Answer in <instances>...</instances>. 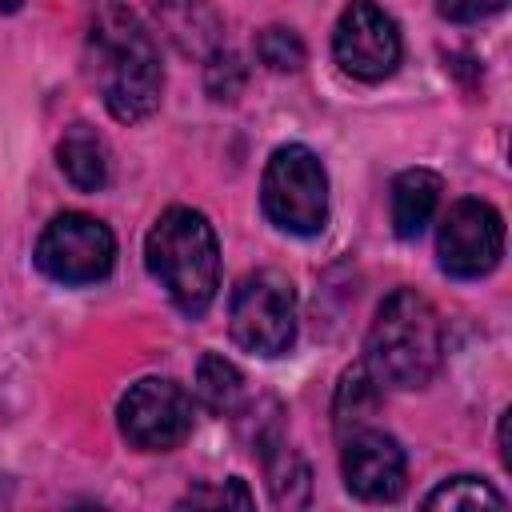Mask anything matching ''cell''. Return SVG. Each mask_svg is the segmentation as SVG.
Returning a JSON list of instances; mask_svg holds the SVG:
<instances>
[{"mask_svg": "<svg viewBox=\"0 0 512 512\" xmlns=\"http://www.w3.org/2000/svg\"><path fill=\"white\" fill-rule=\"evenodd\" d=\"M84 64L104 100V108L120 124H136L156 112L164 92L160 48L144 20L120 0H100L88 12L84 28Z\"/></svg>", "mask_w": 512, "mask_h": 512, "instance_id": "obj_1", "label": "cell"}, {"mask_svg": "<svg viewBox=\"0 0 512 512\" xmlns=\"http://www.w3.org/2000/svg\"><path fill=\"white\" fill-rule=\"evenodd\" d=\"M444 352V332L436 308L416 292V288H396L380 308L368 328V348H364V368L372 372L376 384L388 388H424Z\"/></svg>", "mask_w": 512, "mask_h": 512, "instance_id": "obj_2", "label": "cell"}, {"mask_svg": "<svg viewBox=\"0 0 512 512\" xmlns=\"http://www.w3.org/2000/svg\"><path fill=\"white\" fill-rule=\"evenodd\" d=\"M144 260L184 316L208 312L220 288V248L196 208H168L144 240Z\"/></svg>", "mask_w": 512, "mask_h": 512, "instance_id": "obj_3", "label": "cell"}, {"mask_svg": "<svg viewBox=\"0 0 512 512\" xmlns=\"http://www.w3.org/2000/svg\"><path fill=\"white\" fill-rule=\"evenodd\" d=\"M264 216L292 236H316L328 224V172L304 144H284L268 156L260 180Z\"/></svg>", "mask_w": 512, "mask_h": 512, "instance_id": "obj_4", "label": "cell"}, {"mask_svg": "<svg viewBox=\"0 0 512 512\" xmlns=\"http://www.w3.org/2000/svg\"><path fill=\"white\" fill-rule=\"evenodd\" d=\"M232 340L252 356H280L296 340V288L276 268H256L232 288Z\"/></svg>", "mask_w": 512, "mask_h": 512, "instance_id": "obj_5", "label": "cell"}, {"mask_svg": "<svg viewBox=\"0 0 512 512\" xmlns=\"http://www.w3.org/2000/svg\"><path fill=\"white\" fill-rule=\"evenodd\" d=\"M36 264L56 284H96L116 264V236L88 212H60L36 240Z\"/></svg>", "mask_w": 512, "mask_h": 512, "instance_id": "obj_6", "label": "cell"}, {"mask_svg": "<svg viewBox=\"0 0 512 512\" xmlns=\"http://www.w3.org/2000/svg\"><path fill=\"white\" fill-rule=\"evenodd\" d=\"M116 416H120V432L132 448L172 452L192 432V396L172 380L148 376L124 392Z\"/></svg>", "mask_w": 512, "mask_h": 512, "instance_id": "obj_7", "label": "cell"}, {"mask_svg": "<svg viewBox=\"0 0 512 512\" xmlns=\"http://www.w3.org/2000/svg\"><path fill=\"white\" fill-rule=\"evenodd\" d=\"M440 268L456 280L488 276L504 256V220L488 200H456L436 232Z\"/></svg>", "mask_w": 512, "mask_h": 512, "instance_id": "obj_8", "label": "cell"}, {"mask_svg": "<svg viewBox=\"0 0 512 512\" xmlns=\"http://www.w3.org/2000/svg\"><path fill=\"white\" fill-rule=\"evenodd\" d=\"M400 32L396 20L376 8L372 0H352L332 32V56L340 64V72L356 76V80H384L396 72L400 64Z\"/></svg>", "mask_w": 512, "mask_h": 512, "instance_id": "obj_9", "label": "cell"}, {"mask_svg": "<svg viewBox=\"0 0 512 512\" xmlns=\"http://www.w3.org/2000/svg\"><path fill=\"white\" fill-rule=\"evenodd\" d=\"M340 472L352 496L384 504L404 492V448L380 428H352L344 436Z\"/></svg>", "mask_w": 512, "mask_h": 512, "instance_id": "obj_10", "label": "cell"}, {"mask_svg": "<svg viewBox=\"0 0 512 512\" xmlns=\"http://www.w3.org/2000/svg\"><path fill=\"white\" fill-rule=\"evenodd\" d=\"M440 204V176L428 168H408L392 180V228L400 240H416Z\"/></svg>", "mask_w": 512, "mask_h": 512, "instance_id": "obj_11", "label": "cell"}, {"mask_svg": "<svg viewBox=\"0 0 512 512\" xmlns=\"http://www.w3.org/2000/svg\"><path fill=\"white\" fill-rule=\"evenodd\" d=\"M56 160H60V172L80 192H100L108 184V148H104L100 132L88 124L64 128V136L56 144Z\"/></svg>", "mask_w": 512, "mask_h": 512, "instance_id": "obj_12", "label": "cell"}, {"mask_svg": "<svg viewBox=\"0 0 512 512\" xmlns=\"http://www.w3.org/2000/svg\"><path fill=\"white\" fill-rule=\"evenodd\" d=\"M196 396L208 412L216 416H228L236 412L240 396H244V376L236 372V364H228L224 356L216 352H204L200 364H196Z\"/></svg>", "mask_w": 512, "mask_h": 512, "instance_id": "obj_13", "label": "cell"}, {"mask_svg": "<svg viewBox=\"0 0 512 512\" xmlns=\"http://www.w3.org/2000/svg\"><path fill=\"white\" fill-rule=\"evenodd\" d=\"M424 508H452V512H468V508H504V496L480 480V476H452L440 488H432L424 496Z\"/></svg>", "mask_w": 512, "mask_h": 512, "instance_id": "obj_14", "label": "cell"}, {"mask_svg": "<svg viewBox=\"0 0 512 512\" xmlns=\"http://www.w3.org/2000/svg\"><path fill=\"white\" fill-rule=\"evenodd\" d=\"M376 408V380L372 372L360 364V368H348L344 380H340V392H336V428L344 432L348 424L360 428L364 416ZM348 436V432H344Z\"/></svg>", "mask_w": 512, "mask_h": 512, "instance_id": "obj_15", "label": "cell"}, {"mask_svg": "<svg viewBox=\"0 0 512 512\" xmlns=\"http://www.w3.org/2000/svg\"><path fill=\"white\" fill-rule=\"evenodd\" d=\"M256 56L272 72H296L304 64V40L292 28H280L276 24V28H264L256 36Z\"/></svg>", "mask_w": 512, "mask_h": 512, "instance_id": "obj_16", "label": "cell"}, {"mask_svg": "<svg viewBox=\"0 0 512 512\" xmlns=\"http://www.w3.org/2000/svg\"><path fill=\"white\" fill-rule=\"evenodd\" d=\"M240 84H244L240 60H236L232 52H216L212 64H208V92H212L216 100H232V96L240 92Z\"/></svg>", "mask_w": 512, "mask_h": 512, "instance_id": "obj_17", "label": "cell"}, {"mask_svg": "<svg viewBox=\"0 0 512 512\" xmlns=\"http://www.w3.org/2000/svg\"><path fill=\"white\" fill-rule=\"evenodd\" d=\"M504 8V0H436V12L452 24H476Z\"/></svg>", "mask_w": 512, "mask_h": 512, "instance_id": "obj_18", "label": "cell"}, {"mask_svg": "<svg viewBox=\"0 0 512 512\" xmlns=\"http://www.w3.org/2000/svg\"><path fill=\"white\" fill-rule=\"evenodd\" d=\"M180 504H236V508H252V496L244 492L240 480H228V488H220V492H188Z\"/></svg>", "mask_w": 512, "mask_h": 512, "instance_id": "obj_19", "label": "cell"}, {"mask_svg": "<svg viewBox=\"0 0 512 512\" xmlns=\"http://www.w3.org/2000/svg\"><path fill=\"white\" fill-rule=\"evenodd\" d=\"M8 496H12V480H8V472H4V460H0V504H8Z\"/></svg>", "mask_w": 512, "mask_h": 512, "instance_id": "obj_20", "label": "cell"}, {"mask_svg": "<svg viewBox=\"0 0 512 512\" xmlns=\"http://www.w3.org/2000/svg\"><path fill=\"white\" fill-rule=\"evenodd\" d=\"M20 8V0H0V12H16Z\"/></svg>", "mask_w": 512, "mask_h": 512, "instance_id": "obj_21", "label": "cell"}]
</instances>
